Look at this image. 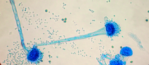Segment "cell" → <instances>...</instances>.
I'll use <instances>...</instances> for the list:
<instances>
[{
    "mask_svg": "<svg viewBox=\"0 0 149 65\" xmlns=\"http://www.w3.org/2000/svg\"><path fill=\"white\" fill-rule=\"evenodd\" d=\"M43 54L38 48L34 47L29 52L27 56V59L31 63L37 64L42 59Z\"/></svg>",
    "mask_w": 149,
    "mask_h": 65,
    "instance_id": "obj_1",
    "label": "cell"
},
{
    "mask_svg": "<svg viewBox=\"0 0 149 65\" xmlns=\"http://www.w3.org/2000/svg\"><path fill=\"white\" fill-rule=\"evenodd\" d=\"M105 28L107 35L111 37L118 35L120 32L119 26L112 21H108L105 23Z\"/></svg>",
    "mask_w": 149,
    "mask_h": 65,
    "instance_id": "obj_2",
    "label": "cell"
},
{
    "mask_svg": "<svg viewBox=\"0 0 149 65\" xmlns=\"http://www.w3.org/2000/svg\"><path fill=\"white\" fill-rule=\"evenodd\" d=\"M120 53L121 54L124 56H132L133 54V52L130 48L125 47L123 48V49L121 50Z\"/></svg>",
    "mask_w": 149,
    "mask_h": 65,
    "instance_id": "obj_3",
    "label": "cell"
}]
</instances>
